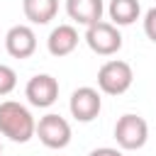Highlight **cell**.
Returning a JSON list of instances; mask_svg holds the SVG:
<instances>
[{"label": "cell", "mask_w": 156, "mask_h": 156, "mask_svg": "<svg viewBox=\"0 0 156 156\" xmlns=\"http://www.w3.org/2000/svg\"><path fill=\"white\" fill-rule=\"evenodd\" d=\"M37 122L32 117V112L15 100H5L0 102V134L7 136L15 144H27L34 136Z\"/></svg>", "instance_id": "1"}, {"label": "cell", "mask_w": 156, "mask_h": 156, "mask_svg": "<svg viewBox=\"0 0 156 156\" xmlns=\"http://www.w3.org/2000/svg\"><path fill=\"white\" fill-rule=\"evenodd\" d=\"M132 80H134V71L122 58L105 61L100 66V71H98V88L105 95H122V93H127L132 88Z\"/></svg>", "instance_id": "2"}, {"label": "cell", "mask_w": 156, "mask_h": 156, "mask_svg": "<svg viewBox=\"0 0 156 156\" xmlns=\"http://www.w3.org/2000/svg\"><path fill=\"white\" fill-rule=\"evenodd\" d=\"M146 139H149V124H146L144 117L127 112V115H122L117 119V124H115V141H117L119 149L136 151V149H141L146 144Z\"/></svg>", "instance_id": "3"}, {"label": "cell", "mask_w": 156, "mask_h": 156, "mask_svg": "<svg viewBox=\"0 0 156 156\" xmlns=\"http://www.w3.org/2000/svg\"><path fill=\"white\" fill-rule=\"evenodd\" d=\"M83 39L90 46V51L98 54V56H112V54H117L122 49V34H119L117 24H112V22H102L100 20V22L90 24L85 29Z\"/></svg>", "instance_id": "4"}, {"label": "cell", "mask_w": 156, "mask_h": 156, "mask_svg": "<svg viewBox=\"0 0 156 156\" xmlns=\"http://www.w3.org/2000/svg\"><path fill=\"white\" fill-rule=\"evenodd\" d=\"M34 134L39 136V141L46 149H66L71 144V124L66 122V117H61L56 112L39 117Z\"/></svg>", "instance_id": "5"}, {"label": "cell", "mask_w": 156, "mask_h": 156, "mask_svg": "<svg viewBox=\"0 0 156 156\" xmlns=\"http://www.w3.org/2000/svg\"><path fill=\"white\" fill-rule=\"evenodd\" d=\"M68 110L73 115L76 122H93L100 110H102V98H100V90L90 88V85H80L71 93V100H68Z\"/></svg>", "instance_id": "6"}, {"label": "cell", "mask_w": 156, "mask_h": 156, "mask_svg": "<svg viewBox=\"0 0 156 156\" xmlns=\"http://www.w3.org/2000/svg\"><path fill=\"white\" fill-rule=\"evenodd\" d=\"M24 98L34 107H51L58 98V80L49 73H37L24 88Z\"/></svg>", "instance_id": "7"}, {"label": "cell", "mask_w": 156, "mask_h": 156, "mask_svg": "<svg viewBox=\"0 0 156 156\" xmlns=\"http://www.w3.org/2000/svg\"><path fill=\"white\" fill-rule=\"evenodd\" d=\"M5 49L12 58H29L37 51V34L29 24H15L5 34Z\"/></svg>", "instance_id": "8"}, {"label": "cell", "mask_w": 156, "mask_h": 156, "mask_svg": "<svg viewBox=\"0 0 156 156\" xmlns=\"http://www.w3.org/2000/svg\"><path fill=\"white\" fill-rule=\"evenodd\" d=\"M102 12H105L102 0H66V15L73 22L83 24V27H90V24L100 22Z\"/></svg>", "instance_id": "9"}, {"label": "cell", "mask_w": 156, "mask_h": 156, "mask_svg": "<svg viewBox=\"0 0 156 156\" xmlns=\"http://www.w3.org/2000/svg\"><path fill=\"white\" fill-rule=\"evenodd\" d=\"M76 46H78V29L73 24H58V27H54L51 34H49V39H46L49 54L58 56V58L73 54Z\"/></svg>", "instance_id": "10"}, {"label": "cell", "mask_w": 156, "mask_h": 156, "mask_svg": "<svg viewBox=\"0 0 156 156\" xmlns=\"http://www.w3.org/2000/svg\"><path fill=\"white\" fill-rule=\"evenodd\" d=\"M22 12L32 24H49L58 12V0H22Z\"/></svg>", "instance_id": "11"}, {"label": "cell", "mask_w": 156, "mask_h": 156, "mask_svg": "<svg viewBox=\"0 0 156 156\" xmlns=\"http://www.w3.org/2000/svg\"><path fill=\"white\" fill-rule=\"evenodd\" d=\"M107 15H110L112 24H117V27H127V24H132V22L139 20V15H141V5H139V0H110V5H107Z\"/></svg>", "instance_id": "12"}, {"label": "cell", "mask_w": 156, "mask_h": 156, "mask_svg": "<svg viewBox=\"0 0 156 156\" xmlns=\"http://www.w3.org/2000/svg\"><path fill=\"white\" fill-rule=\"evenodd\" d=\"M15 85H17V73L10 66L0 63V98L2 95H10L15 90Z\"/></svg>", "instance_id": "13"}, {"label": "cell", "mask_w": 156, "mask_h": 156, "mask_svg": "<svg viewBox=\"0 0 156 156\" xmlns=\"http://www.w3.org/2000/svg\"><path fill=\"white\" fill-rule=\"evenodd\" d=\"M144 34L156 44V7H149L144 15Z\"/></svg>", "instance_id": "14"}, {"label": "cell", "mask_w": 156, "mask_h": 156, "mask_svg": "<svg viewBox=\"0 0 156 156\" xmlns=\"http://www.w3.org/2000/svg\"><path fill=\"white\" fill-rule=\"evenodd\" d=\"M88 156H124L119 149H112V146H100V149H93Z\"/></svg>", "instance_id": "15"}, {"label": "cell", "mask_w": 156, "mask_h": 156, "mask_svg": "<svg viewBox=\"0 0 156 156\" xmlns=\"http://www.w3.org/2000/svg\"><path fill=\"white\" fill-rule=\"evenodd\" d=\"M0 151H2V144H0Z\"/></svg>", "instance_id": "16"}]
</instances>
